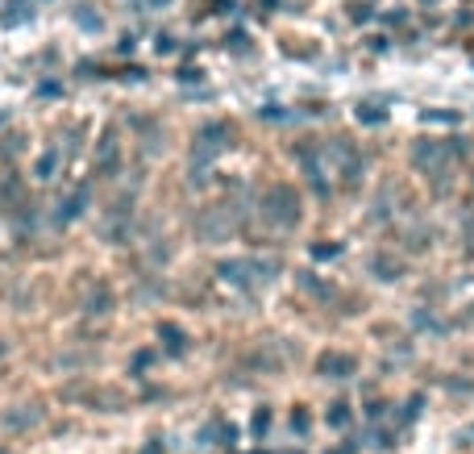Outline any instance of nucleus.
I'll return each instance as SVG.
<instances>
[{
	"mask_svg": "<svg viewBox=\"0 0 474 454\" xmlns=\"http://www.w3.org/2000/svg\"><path fill=\"white\" fill-rule=\"evenodd\" d=\"M258 208H262L267 225H275V230H296L299 221H304V200H299V192L291 184H271L262 192V205Z\"/></svg>",
	"mask_w": 474,
	"mask_h": 454,
	"instance_id": "f257e3e1",
	"label": "nucleus"
},
{
	"mask_svg": "<svg viewBox=\"0 0 474 454\" xmlns=\"http://www.w3.org/2000/svg\"><path fill=\"white\" fill-rule=\"evenodd\" d=\"M412 163H416L420 176H429L433 184H441V176L449 171V159H446V142H433V138H420L412 146ZM449 179V176H446Z\"/></svg>",
	"mask_w": 474,
	"mask_h": 454,
	"instance_id": "f03ea898",
	"label": "nucleus"
},
{
	"mask_svg": "<svg viewBox=\"0 0 474 454\" xmlns=\"http://www.w3.org/2000/svg\"><path fill=\"white\" fill-rule=\"evenodd\" d=\"M358 372V355H346V350H321L316 355V375L321 380H350Z\"/></svg>",
	"mask_w": 474,
	"mask_h": 454,
	"instance_id": "7ed1b4c3",
	"label": "nucleus"
},
{
	"mask_svg": "<svg viewBox=\"0 0 474 454\" xmlns=\"http://www.w3.org/2000/svg\"><path fill=\"white\" fill-rule=\"evenodd\" d=\"M229 138H233V129H229L225 121L204 125L200 138H196V154H200V159H208V154H221L225 146H229Z\"/></svg>",
	"mask_w": 474,
	"mask_h": 454,
	"instance_id": "20e7f679",
	"label": "nucleus"
},
{
	"mask_svg": "<svg viewBox=\"0 0 474 454\" xmlns=\"http://www.w3.org/2000/svg\"><path fill=\"white\" fill-rule=\"evenodd\" d=\"M370 271L379 279H400L404 276V262L392 259V254H375V259H370Z\"/></svg>",
	"mask_w": 474,
	"mask_h": 454,
	"instance_id": "39448f33",
	"label": "nucleus"
},
{
	"mask_svg": "<svg viewBox=\"0 0 474 454\" xmlns=\"http://www.w3.org/2000/svg\"><path fill=\"white\" fill-rule=\"evenodd\" d=\"M159 333L167 338V350H171V355H183V350H188V333L183 330H175V325H159Z\"/></svg>",
	"mask_w": 474,
	"mask_h": 454,
	"instance_id": "423d86ee",
	"label": "nucleus"
},
{
	"mask_svg": "<svg viewBox=\"0 0 474 454\" xmlns=\"http://www.w3.org/2000/svg\"><path fill=\"white\" fill-rule=\"evenodd\" d=\"M329 409H333V413H329V426H333V429L350 426V404H346V400H333Z\"/></svg>",
	"mask_w": 474,
	"mask_h": 454,
	"instance_id": "0eeeda50",
	"label": "nucleus"
},
{
	"mask_svg": "<svg viewBox=\"0 0 474 454\" xmlns=\"http://www.w3.org/2000/svg\"><path fill=\"white\" fill-rule=\"evenodd\" d=\"M466 250H470V259H474V221H470V230H466Z\"/></svg>",
	"mask_w": 474,
	"mask_h": 454,
	"instance_id": "6e6552de",
	"label": "nucleus"
},
{
	"mask_svg": "<svg viewBox=\"0 0 474 454\" xmlns=\"http://www.w3.org/2000/svg\"><path fill=\"white\" fill-rule=\"evenodd\" d=\"M0 454H13V450H4V446H0Z\"/></svg>",
	"mask_w": 474,
	"mask_h": 454,
	"instance_id": "1a4fd4ad",
	"label": "nucleus"
},
{
	"mask_svg": "<svg viewBox=\"0 0 474 454\" xmlns=\"http://www.w3.org/2000/svg\"><path fill=\"white\" fill-rule=\"evenodd\" d=\"M0 350H4V346H0Z\"/></svg>",
	"mask_w": 474,
	"mask_h": 454,
	"instance_id": "9d476101",
	"label": "nucleus"
}]
</instances>
